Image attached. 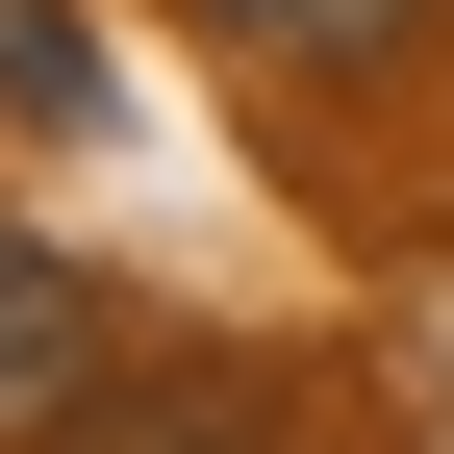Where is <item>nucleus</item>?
Instances as JSON below:
<instances>
[{
    "mask_svg": "<svg viewBox=\"0 0 454 454\" xmlns=\"http://www.w3.org/2000/svg\"><path fill=\"white\" fill-rule=\"evenodd\" d=\"M26 454H303V404H278L253 354H127V379H76Z\"/></svg>",
    "mask_w": 454,
    "mask_h": 454,
    "instance_id": "f257e3e1",
    "label": "nucleus"
},
{
    "mask_svg": "<svg viewBox=\"0 0 454 454\" xmlns=\"http://www.w3.org/2000/svg\"><path fill=\"white\" fill-rule=\"evenodd\" d=\"M76 379H101V278L51 253V227H0V454L76 404Z\"/></svg>",
    "mask_w": 454,
    "mask_h": 454,
    "instance_id": "f03ea898",
    "label": "nucleus"
},
{
    "mask_svg": "<svg viewBox=\"0 0 454 454\" xmlns=\"http://www.w3.org/2000/svg\"><path fill=\"white\" fill-rule=\"evenodd\" d=\"M101 101H127V51L76 0H0V127H101Z\"/></svg>",
    "mask_w": 454,
    "mask_h": 454,
    "instance_id": "7ed1b4c3",
    "label": "nucleus"
},
{
    "mask_svg": "<svg viewBox=\"0 0 454 454\" xmlns=\"http://www.w3.org/2000/svg\"><path fill=\"white\" fill-rule=\"evenodd\" d=\"M227 51H253V76H379V51L429 26V0H202Z\"/></svg>",
    "mask_w": 454,
    "mask_h": 454,
    "instance_id": "20e7f679",
    "label": "nucleus"
}]
</instances>
